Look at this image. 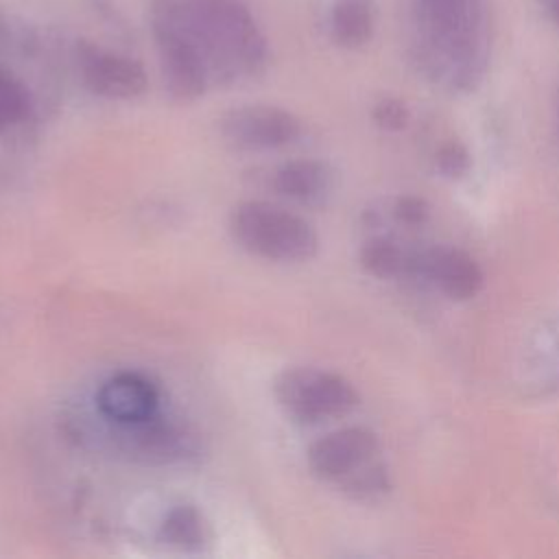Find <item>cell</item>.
Returning a JSON list of instances; mask_svg holds the SVG:
<instances>
[{"label": "cell", "instance_id": "6da1fadb", "mask_svg": "<svg viewBox=\"0 0 559 559\" xmlns=\"http://www.w3.org/2000/svg\"><path fill=\"white\" fill-rule=\"evenodd\" d=\"M408 41L417 70L448 92L474 90L489 66L487 0H406Z\"/></svg>", "mask_w": 559, "mask_h": 559}, {"label": "cell", "instance_id": "7a4b0ae2", "mask_svg": "<svg viewBox=\"0 0 559 559\" xmlns=\"http://www.w3.org/2000/svg\"><path fill=\"white\" fill-rule=\"evenodd\" d=\"M203 52L210 76H255L266 61V41L240 0H164Z\"/></svg>", "mask_w": 559, "mask_h": 559}, {"label": "cell", "instance_id": "3957f363", "mask_svg": "<svg viewBox=\"0 0 559 559\" xmlns=\"http://www.w3.org/2000/svg\"><path fill=\"white\" fill-rule=\"evenodd\" d=\"M229 234L247 253L271 262H304L319 249L314 227L271 201H242L229 214Z\"/></svg>", "mask_w": 559, "mask_h": 559}, {"label": "cell", "instance_id": "277c9868", "mask_svg": "<svg viewBox=\"0 0 559 559\" xmlns=\"http://www.w3.org/2000/svg\"><path fill=\"white\" fill-rule=\"evenodd\" d=\"M282 411L299 424L338 419L358 406V393L343 376L319 367H288L273 380Z\"/></svg>", "mask_w": 559, "mask_h": 559}, {"label": "cell", "instance_id": "5b68a950", "mask_svg": "<svg viewBox=\"0 0 559 559\" xmlns=\"http://www.w3.org/2000/svg\"><path fill=\"white\" fill-rule=\"evenodd\" d=\"M151 31L157 48V59L166 90L177 100L199 98L212 81L207 61L197 41L166 7L164 0H155L151 13Z\"/></svg>", "mask_w": 559, "mask_h": 559}, {"label": "cell", "instance_id": "8992f818", "mask_svg": "<svg viewBox=\"0 0 559 559\" xmlns=\"http://www.w3.org/2000/svg\"><path fill=\"white\" fill-rule=\"evenodd\" d=\"M218 131L227 144L240 151H277L295 144L304 127L293 111L255 103L225 111Z\"/></svg>", "mask_w": 559, "mask_h": 559}, {"label": "cell", "instance_id": "52a82bcc", "mask_svg": "<svg viewBox=\"0 0 559 559\" xmlns=\"http://www.w3.org/2000/svg\"><path fill=\"white\" fill-rule=\"evenodd\" d=\"M76 66L85 87L103 98L131 100L146 90V72L135 59L96 44L79 41Z\"/></svg>", "mask_w": 559, "mask_h": 559}, {"label": "cell", "instance_id": "ba28073f", "mask_svg": "<svg viewBox=\"0 0 559 559\" xmlns=\"http://www.w3.org/2000/svg\"><path fill=\"white\" fill-rule=\"evenodd\" d=\"M432 284L448 299L465 301L480 293L485 275L478 262L461 249L437 245L428 249H413L411 275Z\"/></svg>", "mask_w": 559, "mask_h": 559}, {"label": "cell", "instance_id": "9c48e42d", "mask_svg": "<svg viewBox=\"0 0 559 559\" xmlns=\"http://www.w3.org/2000/svg\"><path fill=\"white\" fill-rule=\"evenodd\" d=\"M378 452V437L362 426H347L332 430L308 448V467L323 480L341 483Z\"/></svg>", "mask_w": 559, "mask_h": 559}, {"label": "cell", "instance_id": "30bf717a", "mask_svg": "<svg viewBox=\"0 0 559 559\" xmlns=\"http://www.w3.org/2000/svg\"><path fill=\"white\" fill-rule=\"evenodd\" d=\"M96 402L100 413L109 421H116L118 426H122V424H135L155 415L159 395L155 384L148 378L135 371H122L107 378L100 384Z\"/></svg>", "mask_w": 559, "mask_h": 559}, {"label": "cell", "instance_id": "8fae6325", "mask_svg": "<svg viewBox=\"0 0 559 559\" xmlns=\"http://www.w3.org/2000/svg\"><path fill=\"white\" fill-rule=\"evenodd\" d=\"M264 186L295 203H321L332 188V170L319 159H288L266 170Z\"/></svg>", "mask_w": 559, "mask_h": 559}, {"label": "cell", "instance_id": "7c38bea8", "mask_svg": "<svg viewBox=\"0 0 559 559\" xmlns=\"http://www.w3.org/2000/svg\"><path fill=\"white\" fill-rule=\"evenodd\" d=\"M122 435L129 443V450L146 461L179 459L188 450L190 441V437L181 428L162 424L155 415L135 424H122Z\"/></svg>", "mask_w": 559, "mask_h": 559}, {"label": "cell", "instance_id": "4fadbf2b", "mask_svg": "<svg viewBox=\"0 0 559 559\" xmlns=\"http://www.w3.org/2000/svg\"><path fill=\"white\" fill-rule=\"evenodd\" d=\"M159 539L177 550H201L212 539V528L197 507L177 504L164 515Z\"/></svg>", "mask_w": 559, "mask_h": 559}, {"label": "cell", "instance_id": "5bb4252c", "mask_svg": "<svg viewBox=\"0 0 559 559\" xmlns=\"http://www.w3.org/2000/svg\"><path fill=\"white\" fill-rule=\"evenodd\" d=\"M373 0H336L330 13V31L338 46L358 48L373 33Z\"/></svg>", "mask_w": 559, "mask_h": 559}, {"label": "cell", "instance_id": "9a60e30c", "mask_svg": "<svg viewBox=\"0 0 559 559\" xmlns=\"http://www.w3.org/2000/svg\"><path fill=\"white\" fill-rule=\"evenodd\" d=\"M413 249L404 247L395 238L376 236L369 238L360 249L362 269L380 280H397L411 275Z\"/></svg>", "mask_w": 559, "mask_h": 559}, {"label": "cell", "instance_id": "2e32d148", "mask_svg": "<svg viewBox=\"0 0 559 559\" xmlns=\"http://www.w3.org/2000/svg\"><path fill=\"white\" fill-rule=\"evenodd\" d=\"M338 485L354 500L367 502V500H376L378 496H382L389 489V476H386L384 465L369 461L367 465H362L360 469H356L354 474L343 478Z\"/></svg>", "mask_w": 559, "mask_h": 559}, {"label": "cell", "instance_id": "e0dca14e", "mask_svg": "<svg viewBox=\"0 0 559 559\" xmlns=\"http://www.w3.org/2000/svg\"><path fill=\"white\" fill-rule=\"evenodd\" d=\"M28 111V96L22 83L0 66V131L17 124Z\"/></svg>", "mask_w": 559, "mask_h": 559}, {"label": "cell", "instance_id": "ac0fdd59", "mask_svg": "<svg viewBox=\"0 0 559 559\" xmlns=\"http://www.w3.org/2000/svg\"><path fill=\"white\" fill-rule=\"evenodd\" d=\"M437 168L448 179H459L469 170V153L459 142H448L437 151Z\"/></svg>", "mask_w": 559, "mask_h": 559}, {"label": "cell", "instance_id": "d6986e66", "mask_svg": "<svg viewBox=\"0 0 559 559\" xmlns=\"http://www.w3.org/2000/svg\"><path fill=\"white\" fill-rule=\"evenodd\" d=\"M393 216L406 227H419L430 218V205L421 197L406 194L393 203Z\"/></svg>", "mask_w": 559, "mask_h": 559}, {"label": "cell", "instance_id": "ffe728a7", "mask_svg": "<svg viewBox=\"0 0 559 559\" xmlns=\"http://www.w3.org/2000/svg\"><path fill=\"white\" fill-rule=\"evenodd\" d=\"M373 120H376L382 129L397 131V129L406 127V122H408V111H406V107H404L400 100L386 98V100H382V103L376 105V109H373Z\"/></svg>", "mask_w": 559, "mask_h": 559}, {"label": "cell", "instance_id": "44dd1931", "mask_svg": "<svg viewBox=\"0 0 559 559\" xmlns=\"http://www.w3.org/2000/svg\"><path fill=\"white\" fill-rule=\"evenodd\" d=\"M546 13L550 15V20L559 26V0H542Z\"/></svg>", "mask_w": 559, "mask_h": 559}, {"label": "cell", "instance_id": "7402d4cb", "mask_svg": "<svg viewBox=\"0 0 559 559\" xmlns=\"http://www.w3.org/2000/svg\"><path fill=\"white\" fill-rule=\"evenodd\" d=\"M557 120H559V105H557ZM559 124V122H557Z\"/></svg>", "mask_w": 559, "mask_h": 559}]
</instances>
